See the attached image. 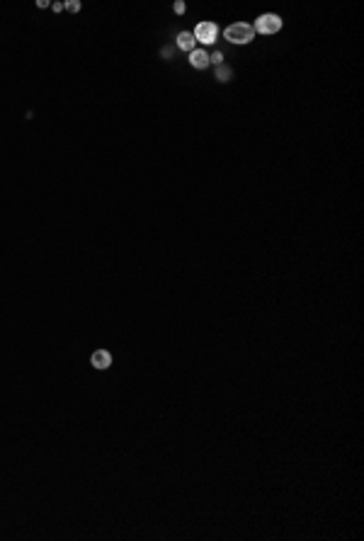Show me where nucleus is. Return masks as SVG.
Listing matches in <instances>:
<instances>
[{"label": "nucleus", "instance_id": "1", "mask_svg": "<svg viewBox=\"0 0 364 541\" xmlns=\"http://www.w3.org/2000/svg\"><path fill=\"white\" fill-rule=\"evenodd\" d=\"M223 37L228 39L231 44H250L255 39V29L253 24H248V22H236V24H231V27H226L223 29Z\"/></svg>", "mask_w": 364, "mask_h": 541}, {"label": "nucleus", "instance_id": "2", "mask_svg": "<svg viewBox=\"0 0 364 541\" xmlns=\"http://www.w3.org/2000/svg\"><path fill=\"white\" fill-rule=\"evenodd\" d=\"M253 29L255 34H277L282 29V17L274 15V12H265V15H260L255 19Z\"/></svg>", "mask_w": 364, "mask_h": 541}, {"label": "nucleus", "instance_id": "3", "mask_svg": "<svg viewBox=\"0 0 364 541\" xmlns=\"http://www.w3.org/2000/svg\"><path fill=\"white\" fill-rule=\"evenodd\" d=\"M194 39L199 41V44H214L218 39V27H216V22H199L197 27H194Z\"/></svg>", "mask_w": 364, "mask_h": 541}, {"label": "nucleus", "instance_id": "4", "mask_svg": "<svg viewBox=\"0 0 364 541\" xmlns=\"http://www.w3.org/2000/svg\"><path fill=\"white\" fill-rule=\"evenodd\" d=\"M90 364L97 369V372H105L112 367V355H109L107 350H95L90 357Z\"/></svg>", "mask_w": 364, "mask_h": 541}, {"label": "nucleus", "instance_id": "5", "mask_svg": "<svg viewBox=\"0 0 364 541\" xmlns=\"http://www.w3.org/2000/svg\"><path fill=\"white\" fill-rule=\"evenodd\" d=\"M189 66L192 68H197V71H204V68H209V54L204 51V49H194V51H189Z\"/></svg>", "mask_w": 364, "mask_h": 541}, {"label": "nucleus", "instance_id": "6", "mask_svg": "<svg viewBox=\"0 0 364 541\" xmlns=\"http://www.w3.org/2000/svg\"><path fill=\"white\" fill-rule=\"evenodd\" d=\"M175 44L180 46L182 51H187V54H189V51H194V44H197V39H194V34H192V32H180V34H178V39H175Z\"/></svg>", "mask_w": 364, "mask_h": 541}, {"label": "nucleus", "instance_id": "7", "mask_svg": "<svg viewBox=\"0 0 364 541\" xmlns=\"http://www.w3.org/2000/svg\"><path fill=\"white\" fill-rule=\"evenodd\" d=\"M231 78H233V71H231L228 66H223V63H221V66H216V80H218V83H228Z\"/></svg>", "mask_w": 364, "mask_h": 541}, {"label": "nucleus", "instance_id": "8", "mask_svg": "<svg viewBox=\"0 0 364 541\" xmlns=\"http://www.w3.org/2000/svg\"><path fill=\"white\" fill-rule=\"evenodd\" d=\"M80 2L78 0H68V2H63V10H68V12H80Z\"/></svg>", "mask_w": 364, "mask_h": 541}, {"label": "nucleus", "instance_id": "9", "mask_svg": "<svg viewBox=\"0 0 364 541\" xmlns=\"http://www.w3.org/2000/svg\"><path fill=\"white\" fill-rule=\"evenodd\" d=\"M209 63H214V66H221V63H223V54H221V51H214V54H209Z\"/></svg>", "mask_w": 364, "mask_h": 541}, {"label": "nucleus", "instance_id": "10", "mask_svg": "<svg viewBox=\"0 0 364 541\" xmlns=\"http://www.w3.org/2000/svg\"><path fill=\"white\" fill-rule=\"evenodd\" d=\"M173 10H175V15H184V2H182V0H178V2L173 5Z\"/></svg>", "mask_w": 364, "mask_h": 541}, {"label": "nucleus", "instance_id": "11", "mask_svg": "<svg viewBox=\"0 0 364 541\" xmlns=\"http://www.w3.org/2000/svg\"><path fill=\"white\" fill-rule=\"evenodd\" d=\"M173 56V46H165L163 49V58H170Z\"/></svg>", "mask_w": 364, "mask_h": 541}, {"label": "nucleus", "instance_id": "12", "mask_svg": "<svg viewBox=\"0 0 364 541\" xmlns=\"http://www.w3.org/2000/svg\"><path fill=\"white\" fill-rule=\"evenodd\" d=\"M51 7H54L56 12H61V10H63V2H54V5H51Z\"/></svg>", "mask_w": 364, "mask_h": 541}]
</instances>
